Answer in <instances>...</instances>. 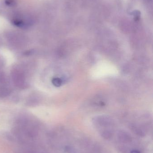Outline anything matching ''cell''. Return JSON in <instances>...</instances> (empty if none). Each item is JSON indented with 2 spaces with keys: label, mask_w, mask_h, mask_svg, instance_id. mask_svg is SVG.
Returning <instances> with one entry per match:
<instances>
[{
  "label": "cell",
  "mask_w": 153,
  "mask_h": 153,
  "mask_svg": "<svg viewBox=\"0 0 153 153\" xmlns=\"http://www.w3.org/2000/svg\"><path fill=\"white\" fill-rule=\"evenodd\" d=\"M13 136L22 146H40L38 142L41 134L37 126L28 122L18 123L13 128Z\"/></svg>",
  "instance_id": "1"
},
{
  "label": "cell",
  "mask_w": 153,
  "mask_h": 153,
  "mask_svg": "<svg viewBox=\"0 0 153 153\" xmlns=\"http://www.w3.org/2000/svg\"><path fill=\"white\" fill-rule=\"evenodd\" d=\"M17 153H48L40 146H22Z\"/></svg>",
  "instance_id": "2"
},
{
  "label": "cell",
  "mask_w": 153,
  "mask_h": 153,
  "mask_svg": "<svg viewBox=\"0 0 153 153\" xmlns=\"http://www.w3.org/2000/svg\"><path fill=\"white\" fill-rule=\"evenodd\" d=\"M52 83L53 84L55 85V86H60L61 84H62V81L61 79H59L58 78H54L52 80Z\"/></svg>",
  "instance_id": "4"
},
{
  "label": "cell",
  "mask_w": 153,
  "mask_h": 153,
  "mask_svg": "<svg viewBox=\"0 0 153 153\" xmlns=\"http://www.w3.org/2000/svg\"><path fill=\"white\" fill-rule=\"evenodd\" d=\"M130 153H141L138 150H133Z\"/></svg>",
  "instance_id": "5"
},
{
  "label": "cell",
  "mask_w": 153,
  "mask_h": 153,
  "mask_svg": "<svg viewBox=\"0 0 153 153\" xmlns=\"http://www.w3.org/2000/svg\"><path fill=\"white\" fill-rule=\"evenodd\" d=\"M131 14L134 16V19L135 21H138L141 18V12L138 10H134L131 13Z\"/></svg>",
  "instance_id": "3"
}]
</instances>
